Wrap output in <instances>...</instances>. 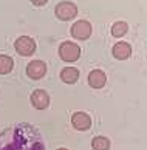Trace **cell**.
I'll return each mask as SVG.
<instances>
[{"label": "cell", "mask_w": 147, "mask_h": 150, "mask_svg": "<svg viewBox=\"0 0 147 150\" xmlns=\"http://www.w3.org/2000/svg\"><path fill=\"white\" fill-rule=\"evenodd\" d=\"M71 125L79 132H87L92 127V118L85 112H76L71 116Z\"/></svg>", "instance_id": "8992f818"}, {"label": "cell", "mask_w": 147, "mask_h": 150, "mask_svg": "<svg viewBox=\"0 0 147 150\" xmlns=\"http://www.w3.org/2000/svg\"><path fill=\"white\" fill-rule=\"evenodd\" d=\"M14 48L20 56H33L36 53V40L30 36H20L16 39Z\"/></svg>", "instance_id": "3957f363"}, {"label": "cell", "mask_w": 147, "mask_h": 150, "mask_svg": "<svg viewBox=\"0 0 147 150\" xmlns=\"http://www.w3.org/2000/svg\"><path fill=\"white\" fill-rule=\"evenodd\" d=\"M30 101L36 110H45L50 107V94L45 90H34L30 96Z\"/></svg>", "instance_id": "52a82bcc"}, {"label": "cell", "mask_w": 147, "mask_h": 150, "mask_svg": "<svg viewBox=\"0 0 147 150\" xmlns=\"http://www.w3.org/2000/svg\"><path fill=\"white\" fill-rule=\"evenodd\" d=\"M54 14L59 20L68 22V20H73L77 16V6H76V3L64 0V2H59L54 6Z\"/></svg>", "instance_id": "6da1fadb"}, {"label": "cell", "mask_w": 147, "mask_h": 150, "mask_svg": "<svg viewBox=\"0 0 147 150\" xmlns=\"http://www.w3.org/2000/svg\"><path fill=\"white\" fill-rule=\"evenodd\" d=\"M70 33L73 39H77V40H87V39L92 36V23L88 20H77L71 25Z\"/></svg>", "instance_id": "277c9868"}, {"label": "cell", "mask_w": 147, "mask_h": 150, "mask_svg": "<svg viewBox=\"0 0 147 150\" xmlns=\"http://www.w3.org/2000/svg\"><path fill=\"white\" fill-rule=\"evenodd\" d=\"M92 149L93 150H109L110 139L107 136H94L92 139Z\"/></svg>", "instance_id": "4fadbf2b"}, {"label": "cell", "mask_w": 147, "mask_h": 150, "mask_svg": "<svg viewBox=\"0 0 147 150\" xmlns=\"http://www.w3.org/2000/svg\"><path fill=\"white\" fill-rule=\"evenodd\" d=\"M47 74V64L43 60H31L26 65V76L33 81H39Z\"/></svg>", "instance_id": "5b68a950"}, {"label": "cell", "mask_w": 147, "mask_h": 150, "mask_svg": "<svg viewBox=\"0 0 147 150\" xmlns=\"http://www.w3.org/2000/svg\"><path fill=\"white\" fill-rule=\"evenodd\" d=\"M111 54L118 60H126L132 56V45L129 42H116L111 48Z\"/></svg>", "instance_id": "ba28073f"}, {"label": "cell", "mask_w": 147, "mask_h": 150, "mask_svg": "<svg viewBox=\"0 0 147 150\" xmlns=\"http://www.w3.org/2000/svg\"><path fill=\"white\" fill-rule=\"evenodd\" d=\"M14 68V60L8 54H0V74H9Z\"/></svg>", "instance_id": "8fae6325"}, {"label": "cell", "mask_w": 147, "mask_h": 150, "mask_svg": "<svg viewBox=\"0 0 147 150\" xmlns=\"http://www.w3.org/2000/svg\"><path fill=\"white\" fill-rule=\"evenodd\" d=\"M59 57L64 62H76L81 57V48L77 43L71 42V40H65L60 43L59 47Z\"/></svg>", "instance_id": "7a4b0ae2"}, {"label": "cell", "mask_w": 147, "mask_h": 150, "mask_svg": "<svg viewBox=\"0 0 147 150\" xmlns=\"http://www.w3.org/2000/svg\"><path fill=\"white\" fill-rule=\"evenodd\" d=\"M48 0H31V3L34 5V6H43V5H47Z\"/></svg>", "instance_id": "5bb4252c"}, {"label": "cell", "mask_w": 147, "mask_h": 150, "mask_svg": "<svg viewBox=\"0 0 147 150\" xmlns=\"http://www.w3.org/2000/svg\"><path fill=\"white\" fill-rule=\"evenodd\" d=\"M60 79L62 82H65V84H76L77 79H79V70L76 67H65V68H62L60 71Z\"/></svg>", "instance_id": "30bf717a"}, {"label": "cell", "mask_w": 147, "mask_h": 150, "mask_svg": "<svg viewBox=\"0 0 147 150\" xmlns=\"http://www.w3.org/2000/svg\"><path fill=\"white\" fill-rule=\"evenodd\" d=\"M58 150H68V149H58Z\"/></svg>", "instance_id": "9a60e30c"}, {"label": "cell", "mask_w": 147, "mask_h": 150, "mask_svg": "<svg viewBox=\"0 0 147 150\" xmlns=\"http://www.w3.org/2000/svg\"><path fill=\"white\" fill-rule=\"evenodd\" d=\"M105 84H107V76L102 70L96 68V70H92L88 73V85L92 88L101 90V88H104Z\"/></svg>", "instance_id": "9c48e42d"}, {"label": "cell", "mask_w": 147, "mask_h": 150, "mask_svg": "<svg viewBox=\"0 0 147 150\" xmlns=\"http://www.w3.org/2000/svg\"><path fill=\"white\" fill-rule=\"evenodd\" d=\"M129 31V25L122 20H118L111 25V36L113 37H124Z\"/></svg>", "instance_id": "7c38bea8"}]
</instances>
